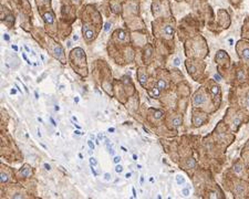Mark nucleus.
<instances>
[{
	"instance_id": "8",
	"label": "nucleus",
	"mask_w": 249,
	"mask_h": 199,
	"mask_svg": "<svg viewBox=\"0 0 249 199\" xmlns=\"http://www.w3.org/2000/svg\"><path fill=\"white\" fill-rule=\"evenodd\" d=\"M204 101H205L204 96H203L200 93H197L193 98V103L195 104V105H199V104L204 103Z\"/></svg>"
},
{
	"instance_id": "14",
	"label": "nucleus",
	"mask_w": 249,
	"mask_h": 199,
	"mask_svg": "<svg viewBox=\"0 0 249 199\" xmlns=\"http://www.w3.org/2000/svg\"><path fill=\"white\" fill-rule=\"evenodd\" d=\"M173 124L175 125V126H178V125L182 124V118L181 117H175L174 119H173Z\"/></svg>"
},
{
	"instance_id": "33",
	"label": "nucleus",
	"mask_w": 249,
	"mask_h": 199,
	"mask_svg": "<svg viewBox=\"0 0 249 199\" xmlns=\"http://www.w3.org/2000/svg\"><path fill=\"white\" fill-rule=\"evenodd\" d=\"M238 77H239V79H244V72H242V71H239V72H238Z\"/></svg>"
},
{
	"instance_id": "41",
	"label": "nucleus",
	"mask_w": 249,
	"mask_h": 199,
	"mask_svg": "<svg viewBox=\"0 0 249 199\" xmlns=\"http://www.w3.org/2000/svg\"><path fill=\"white\" fill-rule=\"evenodd\" d=\"M71 1H73L74 3H81V0H71Z\"/></svg>"
},
{
	"instance_id": "55",
	"label": "nucleus",
	"mask_w": 249,
	"mask_h": 199,
	"mask_svg": "<svg viewBox=\"0 0 249 199\" xmlns=\"http://www.w3.org/2000/svg\"><path fill=\"white\" fill-rule=\"evenodd\" d=\"M131 177V174H126V178H130Z\"/></svg>"
},
{
	"instance_id": "29",
	"label": "nucleus",
	"mask_w": 249,
	"mask_h": 199,
	"mask_svg": "<svg viewBox=\"0 0 249 199\" xmlns=\"http://www.w3.org/2000/svg\"><path fill=\"white\" fill-rule=\"evenodd\" d=\"M87 145H89L90 147H91V149H92V150L94 149V144L92 143V141H87Z\"/></svg>"
},
{
	"instance_id": "38",
	"label": "nucleus",
	"mask_w": 249,
	"mask_h": 199,
	"mask_svg": "<svg viewBox=\"0 0 249 199\" xmlns=\"http://www.w3.org/2000/svg\"><path fill=\"white\" fill-rule=\"evenodd\" d=\"M50 121H51L52 125H53V126H56V121H54V119L52 118V117H51V118H50Z\"/></svg>"
},
{
	"instance_id": "20",
	"label": "nucleus",
	"mask_w": 249,
	"mask_h": 199,
	"mask_svg": "<svg viewBox=\"0 0 249 199\" xmlns=\"http://www.w3.org/2000/svg\"><path fill=\"white\" fill-rule=\"evenodd\" d=\"M234 170H235L236 173H240V171H241V165H240V164H236L235 165V168H234Z\"/></svg>"
},
{
	"instance_id": "23",
	"label": "nucleus",
	"mask_w": 249,
	"mask_h": 199,
	"mask_svg": "<svg viewBox=\"0 0 249 199\" xmlns=\"http://www.w3.org/2000/svg\"><path fill=\"white\" fill-rule=\"evenodd\" d=\"M163 116V113L160 112V111H156L155 112V118H161Z\"/></svg>"
},
{
	"instance_id": "44",
	"label": "nucleus",
	"mask_w": 249,
	"mask_h": 199,
	"mask_svg": "<svg viewBox=\"0 0 249 199\" xmlns=\"http://www.w3.org/2000/svg\"><path fill=\"white\" fill-rule=\"evenodd\" d=\"M34 96H35V98H37V100H38V98H39V94L37 93V91L34 92Z\"/></svg>"
},
{
	"instance_id": "43",
	"label": "nucleus",
	"mask_w": 249,
	"mask_h": 199,
	"mask_svg": "<svg viewBox=\"0 0 249 199\" xmlns=\"http://www.w3.org/2000/svg\"><path fill=\"white\" fill-rule=\"evenodd\" d=\"M3 38H5V40H9V37H8V34H3Z\"/></svg>"
},
{
	"instance_id": "46",
	"label": "nucleus",
	"mask_w": 249,
	"mask_h": 199,
	"mask_svg": "<svg viewBox=\"0 0 249 199\" xmlns=\"http://www.w3.org/2000/svg\"><path fill=\"white\" fill-rule=\"evenodd\" d=\"M14 85H16L17 90H18V91H19V92H20V93H21V92H22V91H21V90H20V87H19V86H18V85H17V84H14Z\"/></svg>"
},
{
	"instance_id": "19",
	"label": "nucleus",
	"mask_w": 249,
	"mask_h": 199,
	"mask_svg": "<svg viewBox=\"0 0 249 199\" xmlns=\"http://www.w3.org/2000/svg\"><path fill=\"white\" fill-rule=\"evenodd\" d=\"M219 92V87L218 86H213L212 87V93L214 94V95H217Z\"/></svg>"
},
{
	"instance_id": "51",
	"label": "nucleus",
	"mask_w": 249,
	"mask_h": 199,
	"mask_svg": "<svg viewBox=\"0 0 249 199\" xmlns=\"http://www.w3.org/2000/svg\"><path fill=\"white\" fill-rule=\"evenodd\" d=\"M121 148H122V150H123V152H127V149H126V148H124V147H123V146H122V147H121Z\"/></svg>"
},
{
	"instance_id": "2",
	"label": "nucleus",
	"mask_w": 249,
	"mask_h": 199,
	"mask_svg": "<svg viewBox=\"0 0 249 199\" xmlns=\"http://www.w3.org/2000/svg\"><path fill=\"white\" fill-rule=\"evenodd\" d=\"M51 51H52V54H53L58 60H60L61 62H64L63 48H62L59 43L56 42V41H52L51 42Z\"/></svg>"
},
{
	"instance_id": "47",
	"label": "nucleus",
	"mask_w": 249,
	"mask_h": 199,
	"mask_svg": "<svg viewBox=\"0 0 249 199\" xmlns=\"http://www.w3.org/2000/svg\"><path fill=\"white\" fill-rule=\"evenodd\" d=\"M74 126L77 127V128H78V129H81V126H80V125H78V124H74Z\"/></svg>"
},
{
	"instance_id": "45",
	"label": "nucleus",
	"mask_w": 249,
	"mask_h": 199,
	"mask_svg": "<svg viewBox=\"0 0 249 199\" xmlns=\"http://www.w3.org/2000/svg\"><path fill=\"white\" fill-rule=\"evenodd\" d=\"M133 195H134L133 197L135 198V197H136V191H135V189H134V188H133Z\"/></svg>"
},
{
	"instance_id": "13",
	"label": "nucleus",
	"mask_w": 249,
	"mask_h": 199,
	"mask_svg": "<svg viewBox=\"0 0 249 199\" xmlns=\"http://www.w3.org/2000/svg\"><path fill=\"white\" fill-rule=\"evenodd\" d=\"M8 179H9V177H8L7 174L1 173V176H0V181H1V183H6V181H8Z\"/></svg>"
},
{
	"instance_id": "28",
	"label": "nucleus",
	"mask_w": 249,
	"mask_h": 199,
	"mask_svg": "<svg viewBox=\"0 0 249 199\" xmlns=\"http://www.w3.org/2000/svg\"><path fill=\"white\" fill-rule=\"evenodd\" d=\"M115 170L118 171V173H121V171L123 170V167L121 166V165H118V166H116V168H115Z\"/></svg>"
},
{
	"instance_id": "12",
	"label": "nucleus",
	"mask_w": 249,
	"mask_h": 199,
	"mask_svg": "<svg viewBox=\"0 0 249 199\" xmlns=\"http://www.w3.org/2000/svg\"><path fill=\"white\" fill-rule=\"evenodd\" d=\"M157 87H158V89H161V90H164L165 87H166V82H165L164 80H158Z\"/></svg>"
},
{
	"instance_id": "36",
	"label": "nucleus",
	"mask_w": 249,
	"mask_h": 199,
	"mask_svg": "<svg viewBox=\"0 0 249 199\" xmlns=\"http://www.w3.org/2000/svg\"><path fill=\"white\" fill-rule=\"evenodd\" d=\"M90 168H91V170H92V173H93V175H94V176H97V175H98L97 171L94 170V168H93V166H92V165H91V166H90Z\"/></svg>"
},
{
	"instance_id": "48",
	"label": "nucleus",
	"mask_w": 249,
	"mask_h": 199,
	"mask_svg": "<svg viewBox=\"0 0 249 199\" xmlns=\"http://www.w3.org/2000/svg\"><path fill=\"white\" fill-rule=\"evenodd\" d=\"M141 181V184H143V181H144V177H143V176H141V181Z\"/></svg>"
},
{
	"instance_id": "42",
	"label": "nucleus",
	"mask_w": 249,
	"mask_h": 199,
	"mask_svg": "<svg viewBox=\"0 0 249 199\" xmlns=\"http://www.w3.org/2000/svg\"><path fill=\"white\" fill-rule=\"evenodd\" d=\"M228 42L230 43V45H233V43H234V40H233V39H231V38H230V39H228Z\"/></svg>"
},
{
	"instance_id": "35",
	"label": "nucleus",
	"mask_w": 249,
	"mask_h": 199,
	"mask_svg": "<svg viewBox=\"0 0 249 199\" xmlns=\"http://www.w3.org/2000/svg\"><path fill=\"white\" fill-rule=\"evenodd\" d=\"M22 56H24V60H26V61H27V63H28V64H31V62L28 60V58H27V56H26V54L24 53V54H22Z\"/></svg>"
},
{
	"instance_id": "30",
	"label": "nucleus",
	"mask_w": 249,
	"mask_h": 199,
	"mask_svg": "<svg viewBox=\"0 0 249 199\" xmlns=\"http://www.w3.org/2000/svg\"><path fill=\"white\" fill-rule=\"evenodd\" d=\"M239 123H240V118L239 117H236V119H235V122H234V124L237 126V125H239Z\"/></svg>"
},
{
	"instance_id": "18",
	"label": "nucleus",
	"mask_w": 249,
	"mask_h": 199,
	"mask_svg": "<svg viewBox=\"0 0 249 199\" xmlns=\"http://www.w3.org/2000/svg\"><path fill=\"white\" fill-rule=\"evenodd\" d=\"M90 164L92 165V166H95V165H98V160L94 157H90Z\"/></svg>"
},
{
	"instance_id": "15",
	"label": "nucleus",
	"mask_w": 249,
	"mask_h": 199,
	"mask_svg": "<svg viewBox=\"0 0 249 199\" xmlns=\"http://www.w3.org/2000/svg\"><path fill=\"white\" fill-rule=\"evenodd\" d=\"M194 123H195V125L199 126V125L203 124V119L202 118H198V117H196V118H194Z\"/></svg>"
},
{
	"instance_id": "9",
	"label": "nucleus",
	"mask_w": 249,
	"mask_h": 199,
	"mask_svg": "<svg viewBox=\"0 0 249 199\" xmlns=\"http://www.w3.org/2000/svg\"><path fill=\"white\" fill-rule=\"evenodd\" d=\"M146 79H147V76H146L145 73H144L143 71H140V72H139V80H140V82H141L142 84H145Z\"/></svg>"
},
{
	"instance_id": "25",
	"label": "nucleus",
	"mask_w": 249,
	"mask_h": 199,
	"mask_svg": "<svg viewBox=\"0 0 249 199\" xmlns=\"http://www.w3.org/2000/svg\"><path fill=\"white\" fill-rule=\"evenodd\" d=\"M104 179L105 181H111V174H109V173H105L104 174Z\"/></svg>"
},
{
	"instance_id": "26",
	"label": "nucleus",
	"mask_w": 249,
	"mask_h": 199,
	"mask_svg": "<svg viewBox=\"0 0 249 199\" xmlns=\"http://www.w3.org/2000/svg\"><path fill=\"white\" fill-rule=\"evenodd\" d=\"M113 162L115 163V164L120 163V162H121V157H120V156H115V157H114V159H113Z\"/></svg>"
},
{
	"instance_id": "39",
	"label": "nucleus",
	"mask_w": 249,
	"mask_h": 199,
	"mask_svg": "<svg viewBox=\"0 0 249 199\" xmlns=\"http://www.w3.org/2000/svg\"><path fill=\"white\" fill-rule=\"evenodd\" d=\"M74 133L77 134V135H83V133H82V132H81V131H75Z\"/></svg>"
},
{
	"instance_id": "32",
	"label": "nucleus",
	"mask_w": 249,
	"mask_h": 199,
	"mask_svg": "<svg viewBox=\"0 0 249 199\" xmlns=\"http://www.w3.org/2000/svg\"><path fill=\"white\" fill-rule=\"evenodd\" d=\"M153 92H154V94H155L156 96H158V94H160V91H158V87H155V89L153 90Z\"/></svg>"
},
{
	"instance_id": "5",
	"label": "nucleus",
	"mask_w": 249,
	"mask_h": 199,
	"mask_svg": "<svg viewBox=\"0 0 249 199\" xmlns=\"http://www.w3.org/2000/svg\"><path fill=\"white\" fill-rule=\"evenodd\" d=\"M113 35L121 42H123V41H125L127 39V32L125 30H123V29H116L114 31V33H113Z\"/></svg>"
},
{
	"instance_id": "22",
	"label": "nucleus",
	"mask_w": 249,
	"mask_h": 199,
	"mask_svg": "<svg viewBox=\"0 0 249 199\" xmlns=\"http://www.w3.org/2000/svg\"><path fill=\"white\" fill-rule=\"evenodd\" d=\"M236 190H237V194H241L242 191H244V187L240 185H238L237 187H236Z\"/></svg>"
},
{
	"instance_id": "50",
	"label": "nucleus",
	"mask_w": 249,
	"mask_h": 199,
	"mask_svg": "<svg viewBox=\"0 0 249 199\" xmlns=\"http://www.w3.org/2000/svg\"><path fill=\"white\" fill-rule=\"evenodd\" d=\"M74 101L77 102V103H78V102H79V97H78V96H77V97L74 98Z\"/></svg>"
},
{
	"instance_id": "11",
	"label": "nucleus",
	"mask_w": 249,
	"mask_h": 199,
	"mask_svg": "<svg viewBox=\"0 0 249 199\" xmlns=\"http://www.w3.org/2000/svg\"><path fill=\"white\" fill-rule=\"evenodd\" d=\"M152 51H153L152 47H151L150 45H146V48H145V59H148V58H150L151 54H152Z\"/></svg>"
},
{
	"instance_id": "24",
	"label": "nucleus",
	"mask_w": 249,
	"mask_h": 199,
	"mask_svg": "<svg viewBox=\"0 0 249 199\" xmlns=\"http://www.w3.org/2000/svg\"><path fill=\"white\" fill-rule=\"evenodd\" d=\"M35 1H37L39 5H40L41 3H50V1H51V0H35Z\"/></svg>"
},
{
	"instance_id": "21",
	"label": "nucleus",
	"mask_w": 249,
	"mask_h": 199,
	"mask_svg": "<svg viewBox=\"0 0 249 199\" xmlns=\"http://www.w3.org/2000/svg\"><path fill=\"white\" fill-rule=\"evenodd\" d=\"M173 64H174L175 66H178L179 64H181V59H179V58H175L174 59V63H173Z\"/></svg>"
},
{
	"instance_id": "40",
	"label": "nucleus",
	"mask_w": 249,
	"mask_h": 199,
	"mask_svg": "<svg viewBox=\"0 0 249 199\" xmlns=\"http://www.w3.org/2000/svg\"><path fill=\"white\" fill-rule=\"evenodd\" d=\"M214 77H215V79H216V81H220V77H219V75L215 74V75H214Z\"/></svg>"
},
{
	"instance_id": "7",
	"label": "nucleus",
	"mask_w": 249,
	"mask_h": 199,
	"mask_svg": "<svg viewBox=\"0 0 249 199\" xmlns=\"http://www.w3.org/2000/svg\"><path fill=\"white\" fill-rule=\"evenodd\" d=\"M19 175L24 176V177H28V176L31 175V168L29 165H24L20 170H19Z\"/></svg>"
},
{
	"instance_id": "10",
	"label": "nucleus",
	"mask_w": 249,
	"mask_h": 199,
	"mask_svg": "<svg viewBox=\"0 0 249 199\" xmlns=\"http://www.w3.org/2000/svg\"><path fill=\"white\" fill-rule=\"evenodd\" d=\"M241 55L246 61H249V48H245V49L242 50Z\"/></svg>"
},
{
	"instance_id": "16",
	"label": "nucleus",
	"mask_w": 249,
	"mask_h": 199,
	"mask_svg": "<svg viewBox=\"0 0 249 199\" xmlns=\"http://www.w3.org/2000/svg\"><path fill=\"white\" fill-rule=\"evenodd\" d=\"M195 166V160L194 159H189L187 163V167H189V168H193V167Z\"/></svg>"
},
{
	"instance_id": "37",
	"label": "nucleus",
	"mask_w": 249,
	"mask_h": 199,
	"mask_svg": "<svg viewBox=\"0 0 249 199\" xmlns=\"http://www.w3.org/2000/svg\"><path fill=\"white\" fill-rule=\"evenodd\" d=\"M246 106L249 107V95H247V97H246Z\"/></svg>"
},
{
	"instance_id": "34",
	"label": "nucleus",
	"mask_w": 249,
	"mask_h": 199,
	"mask_svg": "<svg viewBox=\"0 0 249 199\" xmlns=\"http://www.w3.org/2000/svg\"><path fill=\"white\" fill-rule=\"evenodd\" d=\"M45 168L47 169L48 171H50V170H51V166H50L49 164H45Z\"/></svg>"
},
{
	"instance_id": "4",
	"label": "nucleus",
	"mask_w": 249,
	"mask_h": 199,
	"mask_svg": "<svg viewBox=\"0 0 249 199\" xmlns=\"http://www.w3.org/2000/svg\"><path fill=\"white\" fill-rule=\"evenodd\" d=\"M174 32H175V29L172 24H165L162 29L163 35H165L166 38H172L174 35Z\"/></svg>"
},
{
	"instance_id": "27",
	"label": "nucleus",
	"mask_w": 249,
	"mask_h": 199,
	"mask_svg": "<svg viewBox=\"0 0 249 199\" xmlns=\"http://www.w3.org/2000/svg\"><path fill=\"white\" fill-rule=\"evenodd\" d=\"M183 195H184V196H188V195H189V189H187V188H184V189H183Z\"/></svg>"
},
{
	"instance_id": "1",
	"label": "nucleus",
	"mask_w": 249,
	"mask_h": 199,
	"mask_svg": "<svg viewBox=\"0 0 249 199\" xmlns=\"http://www.w3.org/2000/svg\"><path fill=\"white\" fill-rule=\"evenodd\" d=\"M42 16V20L45 24V26L49 29H53L54 24H56V14L51 9H45V11L41 12Z\"/></svg>"
},
{
	"instance_id": "6",
	"label": "nucleus",
	"mask_w": 249,
	"mask_h": 199,
	"mask_svg": "<svg viewBox=\"0 0 249 199\" xmlns=\"http://www.w3.org/2000/svg\"><path fill=\"white\" fill-rule=\"evenodd\" d=\"M110 8L111 10H112L113 13L115 14H119L121 12V10H122V7H121L120 3L116 1V0H113V1H111L110 3Z\"/></svg>"
},
{
	"instance_id": "53",
	"label": "nucleus",
	"mask_w": 249,
	"mask_h": 199,
	"mask_svg": "<svg viewBox=\"0 0 249 199\" xmlns=\"http://www.w3.org/2000/svg\"><path fill=\"white\" fill-rule=\"evenodd\" d=\"M109 132H111V133H112V132H114V128H109Z\"/></svg>"
},
{
	"instance_id": "3",
	"label": "nucleus",
	"mask_w": 249,
	"mask_h": 199,
	"mask_svg": "<svg viewBox=\"0 0 249 199\" xmlns=\"http://www.w3.org/2000/svg\"><path fill=\"white\" fill-rule=\"evenodd\" d=\"M1 21L3 24H8L9 27H12L14 24V18L13 14L10 12V10H8L6 7H3V12H1Z\"/></svg>"
},
{
	"instance_id": "49",
	"label": "nucleus",
	"mask_w": 249,
	"mask_h": 199,
	"mask_svg": "<svg viewBox=\"0 0 249 199\" xmlns=\"http://www.w3.org/2000/svg\"><path fill=\"white\" fill-rule=\"evenodd\" d=\"M79 157H80V159H83V155L81 154V153H80V154H79Z\"/></svg>"
},
{
	"instance_id": "17",
	"label": "nucleus",
	"mask_w": 249,
	"mask_h": 199,
	"mask_svg": "<svg viewBox=\"0 0 249 199\" xmlns=\"http://www.w3.org/2000/svg\"><path fill=\"white\" fill-rule=\"evenodd\" d=\"M176 181L179 184V185H182V184L185 183V179H184V178L182 177V176H177V177H176Z\"/></svg>"
},
{
	"instance_id": "54",
	"label": "nucleus",
	"mask_w": 249,
	"mask_h": 199,
	"mask_svg": "<svg viewBox=\"0 0 249 199\" xmlns=\"http://www.w3.org/2000/svg\"><path fill=\"white\" fill-rule=\"evenodd\" d=\"M133 159H137V155H133Z\"/></svg>"
},
{
	"instance_id": "31",
	"label": "nucleus",
	"mask_w": 249,
	"mask_h": 199,
	"mask_svg": "<svg viewBox=\"0 0 249 199\" xmlns=\"http://www.w3.org/2000/svg\"><path fill=\"white\" fill-rule=\"evenodd\" d=\"M110 29H111V24H110V22H109V24H105V28H104V30H105V31H109V30H110Z\"/></svg>"
},
{
	"instance_id": "52",
	"label": "nucleus",
	"mask_w": 249,
	"mask_h": 199,
	"mask_svg": "<svg viewBox=\"0 0 249 199\" xmlns=\"http://www.w3.org/2000/svg\"><path fill=\"white\" fill-rule=\"evenodd\" d=\"M11 94H16V90H11Z\"/></svg>"
}]
</instances>
